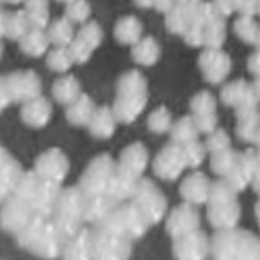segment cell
I'll return each mask as SVG.
<instances>
[{"label": "cell", "instance_id": "1", "mask_svg": "<svg viewBox=\"0 0 260 260\" xmlns=\"http://www.w3.org/2000/svg\"><path fill=\"white\" fill-rule=\"evenodd\" d=\"M16 242L22 249L45 260L61 258L64 237L57 230L52 217L36 214L34 219L16 235Z\"/></svg>", "mask_w": 260, "mask_h": 260}, {"label": "cell", "instance_id": "2", "mask_svg": "<svg viewBox=\"0 0 260 260\" xmlns=\"http://www.w3.org/2000/svg\"><path fill=\"white\" fill-rule=\"evenodd\" d=\"M214 260H260V237L242 228L216 230L210 237Z\"/></svg>", "mask_w": 260, "mask_h": 260}, {"label": "cell", "instance_id": "3", "mask_svg": "<svg viewBox=\"0 0 260 260\" xmlns=\"http://www.w3.org/2000/svg\"><path fill=\"white\" fill-rule=\"evenodd\" d=\"M148 102V84L139 72H125L118 80L116 100L112 104L119 123H134L146 107Z\"/></svg>", "mask_w": 260, "mask_h": 260}, {"label": "cell", "instance_id": "4", "mask_svg": "<svg viewBox=\"0 0 260 260\" xmlns=\"http://www.w3.org/2000/svg\"><path fill=\"white\" fill-rule=\"evenodd\" d=\"M84 202H86V196L80 191L79 185L62 187L61 192H59V198L55 202L50 217L57 226V230L61 232V235L64 237V241L86 226Z\"/></svg>", "mask_w": 260, "mask_h": 260}, {"label": "cell", "instance_id": "5", "mask_svg": "<svg viewBox=\"0 0 260 260\" xmlns=\"http://www.w3.org/2000/svg\"><path fill=\"white\" fill-rule=\"evenodd\" d=\"M61 189H62L61 184L45 180V178L38 177L30 170V171H23V175L20 177V182L15 189V194L27 200L38 214L50 217Z\"/></svg>", "mask_w": 260, "mask_h": 260}, {"label": "cell", "instance_id": "6", "mask_svg": "<svg viewBox=\"0 0 260 260\" xmlns=\"http://www.w3.org/2000/svg\"><path fill=\"white\" fill-rule=\"evenodd\" d=\"M116 177V160L109 153L93 157L79 178V187L86 196L107 194Z\"/></svg>", "mask_w": 260, "mask_h": 260}, {"label": "cell", "instance_id": "7", "mask_svg": "<svg viewBox=\"0 0 260 260\" xmlns=\"http://www.w3.org/2000/svg\"><path fill=\"white\" fill-rule=\"evenodd\" d=\"M93 230V260H130L132 239L98 223Z\"/></svg>", "mask_w": 260, "mask_h": 260}, {"label": "cell", "instance_id": "8", "mask_svg": "<svg viewBox=\"0 0 260 260\" xmlns=\"http://www.w3.org/2000/svg\"><path fill=\"white\" fill-rule=\"evenodd\" d=\"M102 224L112 228L114 232H119L125 237L132 239V241H138V239L145 237L146 232L152 228L148 224V221H146V217L143 216V212L138 209V205L132 200L116 205L111 210V214L102 221Z\"/></svg>", "mask_w": 260, "mask_h": 260}, {"label": "cell", "instance_id": "9", "mask_svg": "<svg viewBox=\"0 0 260 260\" xmlns=\"http://www.w3.org/2000/svg\"><path fill=\"white\" fill-rule=\"evenodd\" d=\"M132 202L138 205V209L146 217L150 226L164 221V217L168 214L166 194L152 178H139L134 194H132Z\"/></svg>", "mask_w": 260, "mask_h": 260}, {"label": "cell", "instance_id": "10", "mask_svg": "<svg viewBox=\"0 0 260 260\" xmlns=\"http://www.w3.org/2000/svg\"><path fill=\"white\" fill-rule=\"evenodd\" d=\"M36 210L27 200L13 192L2 205H0V228L11 235H18L36 216Z\"/></svg>", "mask_w": 260, "mask_h": 260}, {"label": "cell", "instance_id": "11", "mask_svg": "<svg viewBox=\"0 0 260 260\" xmlns=\"http://www.w3.org/2000/svg\"><path fill=\"white\" fill-rule=\"evenodd\" d=\"M200 228H202V216H200L198 207L192 203L182 202L180 205L168 210L164 217V230L170 235V239L182 237Z\"/></svg>", "mask_w": 260, "mask_h": 260}, {"label": "cell", "instance_id": "12", "mask_svg": "<svg viewBox=\"0 0 260 260\" xmlns=\"http://www.w3.org/2000/svg\"><path fill=\"white\" fill-rule=\"evenodd\" d=\"M153 175L157 178L164 182H175L182 177L185 170H187V164H185L184 150L177 143H168L162 150L155 155L152 162Z\"/></svg>", "mask_w": 260, "mask_h": 260}, {"label": "cell", "instance_id": "13", "mask_svg": "<svg viewBox=\"0 0 260 260\" xmlns=\"http://www.w3.org/2000/svg\"><path fill=\"white\" fill-rule=\"evenodd\" d=\"M32 171L45 180L62 185L70 173V159L61 148H48L36 157Z\"/></svg>", "mask_w": 260, "mask_h": 260}, {"label": "cell", "instance_id": "14", "mask_svg": "<svg viewBox=\"0 0 260 260\" xmlns=\"http://www.w3.org/2000/svg\"><path fill=\"white\" fill-rule=\"evenodd\" d=\"M171 253L175 260H207L210 255V237L200 228L171 239Z\"/></svg>", "mask_w": 260, "mask_h": 260}, {"label": "cell", "instance_id": "15", "mask_svg": "<svg viewBox=\"0 0 260 260\" xmlns=\"http://www.w3.org/2000/svg\"><path fill=\"white\" fill-rule=\"evenodd\" d=\"M150 162V153L145 143H132V145L125 146L119 153L118 160H116V170L123 173L125 177L139 180L145 175L146 168Z\"/></svg>", "mask_w": 260, "mask_h": 260}, {"label": "cell", "instance_id": "16", "mask_svg": "<svg viewBox=\"0 0 260 260\" xmlns=\"http://www.w3.org/2000/svg\"><path fill=\"white\" fill-rule=\"evenodd\" d=\"M6 84H8L11 100L18 102V104H25L27 100H32L41 94V80L32 70L8 73Z\"/></svg>", "mask_w": 260, "mask_h": 260}, {"label": "cell", "instance_id": "17", "mask_svg": "<svg viewBox=\"0 0 260 260\" xmlns=\"http://www.w3.org/2000/svg\"><path fill=\"white\" fill-rule=\"evenodd\" d=\"M210 185L212 180L202 171H192L187 177L182 178L180 185H178V192H180L182 202L192 203V205H207L209 200Z\"/></svg>", "mask_w": 260, "mask_h": 260}, {"label": "cell", "instance_id": "18", "mask_svg": "<svg viewBox=\"0 0 260 260\" xmlns=\"http://www.w3.org/2000/svg\"><path fill=\"white\" fill-rule=\"evenodd\" d=\"M256 168H258V159H256L255 150L241 152L237 155V160H235L232 171L228 173L226 180L241 192V191H244L248 185H251L253 178H255V175H256Z\"/></svg>", "mask_w": 260, "mask_h": 260}, {"label": "cell", "instance_id": "19", "mask_svg": "<svg viewBox=\"0 0 260 260\" xmlns=\"http://www.w3.org/2000/svg\"><path fill=\"white\" fill-rule=\"evenodd\" d=\"M241 216L242 209L239 200L207 205V221H209V224L214 230H226V228L239 226Z\"/></svg>", "mask_w": 260, "mask_h": 260}, {"label": "cell", "instance_id": "20", "mask_svg": "<svg viewBox=\"0 0 260 260\" xmlns=\"http://www.w3.org/2000/svg\"><path fill=\"white\" fill-rule=\"evenodd\" d=\"M61 260H93V230L84 226L64 241Z\"/></svg>", "mask_w": 260, "mask_h": 260}, {"label": "cell", "instance_id": "21", "mask_svg": "<svg viewBox=\"0 0 260 260\" xmlns=\"http://www.w3.org/2000/svg\"><path fill=\"white\" fill-rule=\"evenodd\" d=\"M20 116H22V121L30 128H43L52 118V104L40 94L22 105Z\"/></svg>", "mask_w": 260, "mask_h": 260}, {"label": "cell", "instance_id": "22", "mask_svg": "<svg viewBox=\"0 0 260 260\" xmlns=\"http://www.w3.org/2000/svg\"><path fill=\"white\" fill-rule=\"evenodd\" d=\"M118 118H116L114 111L109 105H102L96 107L91 121L87 123V130L89 134L96 139H109L114 136L116 132V125H118Z\"/></svg>", "mask_w": 260, "mask_h": 260}, {"label": "cell", "instance_id": "23", "mask_svg": "<svg viewBox=\"0 0 260 260\" xmlns=\"http://www.w3.org/2000/svg\"><path fill=\"white\" fill-rule=\"evenodd\" d=\"M86 196V194H84ZM116 203L111 196L100 194V196H86V202H84V216H86V224H98L105 219V217L111 214V210L114 209Z\"/></svg>", "mask_w": 260, "mask_h": 260}, {"label": "cell", "instance_id": "24", "mask_svg": "<svg viewBox=\"0 0 260 260\" xmlns=\"http://www.w3.org/2000/svg\"><path fill=\"white\" fill-rule=\"evenodd\" d=\"M22 175L23 168L13 155L0 166V205L15 192Z\"/></svg>", "mask_w": 260, "mask_h": 260}, {"label": "cell", "instance_id": "25", "mask_svg": "<svg viewBox=\"0 0 260 260\" xmlns=\"http://www.w3.org/2000/svg\"><path fill=\"white\" fill-rule=\"evenodd\" d=\"M66 107H68L66 109V121L73 126H87V123L91 121L94 111H96V105L87 94H80L77 100H73Z\"/></svg>", "mask_w": 260, "mask_h": 260}, {"label": "cell", "instance_id": "26", "mask_svg": "<svg viewBox=\"0 0 260 260\" xmlns=\"http://www.w3.org/2000/svg\"><path fill=\"white\" fill-rule=\"evenodd\" d=\"M80 84L75 77L64 75L61 79H57L52 86V96L57 104L61 105H70L73 100L80 96Z\"/></svg>", "mask_w": 260, "mask_h": 260}, {"label": "cell", "instance_id": "27", "mask_svg": "<svg viewBox=\"0 0 260 260\" xmlns=\"http://www.w3.org/2000/svg\"><path fill=\"white\" fill-rule=\"evenodd\" d=\"M48 34L43 32V29H38L32 27L29 29L22 38H20V48H22L23 54L32 55V57H40L41 54H45L48 48Z\"/></svg>", "mask_w": 260, "mask_h": 260}, {"label": "cell", "instance_id": "28", "mask_svg": "<svg viewBox=\"0 0 260 260\" xmlns=\"http://www.w3.org/2000/svg\"><path fill=\"white\" fill-rule=\"evenodd\" d=\"M143 34V23L136 16H123L116 23L114 36L121 45H136L141 40Z\"/></svg>", "mask_w": 260, "mask_h": 260}, {"label": "cell", "instance_id": "29", "mask_svg": "<svg viewBox=\"0 0 260 260\" xmlns=\"http://www.w3.org/2000/svg\"><path fill=\"white\" fill-rule=\"evenodd\" d=\"M160 55V47L153 38H145L139 40L132 48V57L138 64L141 66H152L159 61Z\"/></svg>", "mask_w": 260, "mask_h": 260}, {"label": "cell", "instance_id": "30", "mask_svg": "<svg viewBox=\"0 0 260 260\" xmlns=\"http://www.w3.org/2000/svg\"><path fill=\"white\" fill-rule=\"evenodd\" d=\"M170 134H171V141L182 146L185 143H191L194 139H198L200 130L196 126V121L192 116H184V118H180L178 121L173 123Z\"/></svg>", "mask_w": 260, "mask_h": 260}, {"label": "cell", "instance_id": "31", "mask_svg": "<svg viewBox=\"0 0 260 260\" xmlns=\"http://www.w3.org/2000/svg\"><path fill=\"white\" fill-rule=\"evenodd\" d=\"M200 64H202V70L207 79L212 80V82H217L219 79H223L224 72L228 70V59L219 54L209 52V54H203Z\"/></svg>", "mask_w": 260, "mask_h": 260}, {"label": "cell", "instance_id": "32", "mask_svg": "<svg viewBox=\"0 0 260 260\" xmlns=\"http://www.w3.org/2000/svg\"><path fill=\"white\" fill-rule=\"evenodd\" d=\"M239 152L232 148L221 150L217 153H212L210 155V170H212L214 175H217V178H226L228 173L234 168L235 160H237Z\"/></svg>", "mask_w": 260, "mask_h": 260}, {"label": "cell", "instance_id": "33", "mask_svg": "<svg viewBox=\"0 0 260 260\" xmlns=\"http://www.w3.org/2000/svg\"><path fill=\"white\" fill-rule=\"evenodd\" d=\"M48 40L55 47H68L73 41V27L68 18H59L48 27Z\"/></svg>", "mask_w": 260, "mask_h": 260}, {"label": "cell", "instance_id": "34", "mask_svg": "<svg viewBox=\"0 0 260 260\" xmlns=\"http://www.w3.org/2000/svg\"><path fill=\"white\" fill-rule=\"evenodd\" d=\"M25 15L30 27L43 29L48 23V2L47 0H25Z\"/></svg>", "mask_w": 260, "mask_h": 260}, {"label": "cell", "instance_id": "35", "mask_svg": "<svg viewBox=\"0 0 260 260\" xmlns=\"http://www.w3.org/2000/svg\"><path fill=\"white\" fill-rule=\"evenodd\" d=\"M146 125H148V130L153 132V134H166V132L171 130V126H173L171 112L168 111V107L160 105V107H157L153 112H150Z\"/></svg>", "mask_w": 260, "mask_h": 260}, {"label": "cell", "instance_id": "36", "mask_svg": "<svg viewBox=\"0 0 260 260\" xmlns=\"http://www.w3.org/2000/svg\"><path fill=\"white\" fill-rule=\"evenodd\" d=\"M73 57H72V52H70L68 47H55L54 50L50 52L47 59V64L52 72H57V73H64L70 70V66L73 64Z\"/></svg>", "mask_w": 260, "mask_h": 260}, {"label": "cell", "instance_id": "37", "mask_svg": "<svg viewBox=\"0 0 260 260\" xmlns=\"http://www.w3.org/2000/svg\"><path fill=\"white\" fill-rule=\"evenodd\" d=\"M182 150H184L185 164H187V168H191V170H196V168L202 166L203 160H205V157H207V153H209L205 148V145L200 143L198 139L182 145Z\"/></svg>", "mask_w": 260, "mask_h": 260}, {"label": "cell", "instance_id": "38", "mask_svg": "<svg viewBox=\"0 0 260 260\" xmlns=\"http://www.w3.org/2000/svg\"><path fill=\"white\" fill-rule=\"evenodd\" d=\"M30 29V22L27 18L25 13H15V15H8V22H6V36L11 40H18Z\"/></svg>", "mask_w": 260, "mask_h": 260}, {"label": "cell", "instance_id": "39", "mask_svg": "<svg viewBox=\"0 0 260 260\" xmlns=\"http://www.w3.org/2000/svg\"><path fill=\"white\" fill-rule=\"evenodd\" d=\"M89 15H91V8L87 0H70L68 6H66V18L70 22L84 23L87 22Z\"/></svg>", "mask_w": 260, "mask_h": 260}, {"label": "cell", "instance_id": "40", "mask_svg": "<svg viewBox=\"0 0 260 260\" xmlns=\"http://www.w3.org/2000/svg\"><path fill=\"white\" fill-rule=\"evenodd\" d=\"M205 148L210 155H212V153L221 152V150H226V148H230V138H228V134L224 132V130L216 128L214 132L207 134Z\"/></svg>", "mask_w": 260, "mask_h": 260}, {"label": "cell", "instance_id": "41", "mask_svg": "<svg viewBox=\"0 0 260 260\" xmlns=\"http://www.w3.org/2000/svg\"><path fill=\"white\" fill-rule=\"evenodd\" d=\"M82 41H86L91 48H96L98 45L102 43V38H104V32H102V27L94 22H87L82 29L79 30V36Z\"/></svg>", "mask_w": 260, "mask_h": 260}, {"label": "cell", "instance_id": "42", "mask_svg": "<svg viewBox=\"0 0 260 260\" xmlns=\"http://www.w3.org/2000/svg\"><path fill=\"white\" fill-rule=\"evenodd\" d=\"M216 109V102H214L212 94L209 93H200L192 98L191 102V111H192V116H198V114H210L214 112Z\"/></svg>", "mask_w": 260, "mask_h": 260}, {"label": "cell", "instance_id": "43", "mask_svg": "<svg viewBox=\"0 0 260 260\" xmlns=\"http://www.w3.org/2000/svg\"><path fill=\"white\" fill-rule=\"evenodd\" d=\"M68 48H70V52H72V57L75 62H87V59L93 54V48H91L86 41L80 40V38H75V40L68 45Z\"/></svg>", "mask_w": 260, "mask_h": 260}, {"label": "cell", "instance_id": "44", "mask_svg": "<svg viewBox=\"0 0 260 260\" xmlns=\"http://www.w3.org/2000/svg\"><path fill=\"white\" fill-rule=\"evenodd\" d=\"M196 121V126H198L200 134H210V132H214L217 126V118L214 112H210V114H198V116H192Z\"/></svg>", "mask_w": 260, "mask_h": 260}, {"label": "cell", "instance_id": "45", "mask_svg": "<svg viewBox=\"0 0 260 260\" xmlns=\"http://www.w3.org/2000/svg\"><path fill=\"white\" fill-rule=\"evenodd\" d=\"M11 96H9L8 84H6V77H0V114L4 112V109L11 104Z\"/></svg>", "mask_w": 260, "mask_h": 260}, {"label": "cell", "instance_id": "46", "mask_svg": "<svg viewBox=\"0 0 260 260\" xmlns=\"http://www.w3.org/2000/svg\"><path fill=\"white\" fill-rule=\"evenodd\" d=\"M251 187L260 198V170H256V175H255V178H253V182H251Z\"/></svg>", "mask_w": 260, "mask_h": 260}, {"label": "cell", "instance_id": "47", "mask_svg": "<svg viewBox=\"0 0 260 260\" xmlns=\"http://www.w3.org/2000/svg\"><path fill=\"white\" fill-rule=\"evenodd\" d=\"M136 4L139 6V8H152V6H155V0H134Z\"/></svg>", "mask_w": 260, "mask_h": 260}, {"label": "cell", "instance_id": "48", "mask_svg": "<svg viewBox=\"0 0 260 260\" xmlns=\"http://www.w3.org/2000/svg\"><path fill=\"white\" fill-rule=\"evenodd\" d=\"M255 217H256V223H258V228H260V198H258V202L255 203Z\"/></svg>", "mask_w": 260, "mask_h": 260}, {"label": "cell", "instance_id": "49", "mask_svg": "<svg viewBox=\"0 0 260 260\" xmlns=\"http://www.w3.org/2000/svg\"><path fill=\"white\" fill-rule=\"evenodd\" d=\"M4 2H9V4H18V2H22V0H4Z\"/></svg>", "mask_w": 260, "mask_h": 260}, {"label": "cell", "instance_id": "50", "mask_svg": "<svg viewBox=\"0 0 260 260\" xmlns=\"http://www.w3.org/2000/svg\"><path fill=\"white\" fill-rule=\"evenodd\" d=\"M62 2H70V0H62Z\"/></svg>", "mask_w": 260, "mask_h": 260}, {"label": "cell", "instance_id": "51", "mask_svg": "<svg viewBox=\"0 0 260 260\" xmlns=\"http://www.w3.org/2000/svg\"><path fill=\"white\" fill-rule=\"evenodd\" d=\"M0 2H2V0H0Z\"/></svg>", "mask_w": 260, "mask_h": 260}]
</instances>
